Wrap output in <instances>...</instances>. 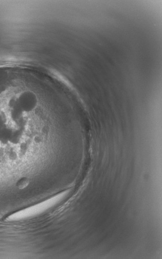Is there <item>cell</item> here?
<instances>
[{"label":"cell","mask_w":162,"mask_h":259,"mask_svg":"<svg viewBox=\"0 0 162 259\" xmlns=\"http://www.w3.org/2000/svg\"><path fill=\"white\" fill-rule=\"evenodd\" d=\"M11 113L0 112V181L27 177L42 148L41 134Z\"/></svg>","instance_id":"cell-1"}]
</instances>
